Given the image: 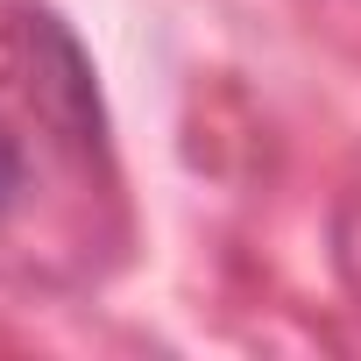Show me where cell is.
Listing matches in <instances>:
<instances>
[{
  "instance_id": "6da1fadb",
  "label": "cell",
  "mask_w": 361,
  "mask_h": 361,
  "mask_svg": "<svg viewBox=\"0 0 361 361\" xmlns=\"http://www.w3.org/2000/svg\"><path fill=\"white\" fill-rule=\"evenodd\" d=\"M15 192H22V149H15L8 135H0V213L15 206Z\"/></svg>"
}]
</instances>
